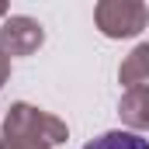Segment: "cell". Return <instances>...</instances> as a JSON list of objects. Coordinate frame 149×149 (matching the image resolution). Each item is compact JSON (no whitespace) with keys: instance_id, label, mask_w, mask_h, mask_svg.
<instances>
[{"instance_id":"1","label":"cell","mask_w":149,"mask_h":149,"mask_svg":"<svg viewBox=\"0 0 149 149\" xmlns=\"http://www.w3.org/2000/svg\"><path fill=\"white\" fill-rule=\"evenodd\" d=\"M3 139H10L21 149H56L59 142L70 139L66 121H59L56 114L42 111L28 101H17L7 108L3 118Z\"/></svg>"},{"instance_id":"2","label":"cell","mask_w":149,"mask_h":149,"mask_svg":"<svg viewBox=\"0 0 149 149\" xmlns=\"http://www.w3.org/2000/svg\"><path fill=\"white\" fill-rule=\"evenodd\" d=\"M94 24L104 38H135L149 24V7L142 0H101L94 7Z\"/></svg>"},{"instance_id":"3","label":"cell","mask_w":149,"mask_h":149,"mask_svg":"<svg viewBox=\"0 0 149 149\" xmlns=\"http://www.w3.org/2000/svg\"><path fill=\"white\" fill-rule=\"evenodd\" d=\"M42 42H45V28L28 14H14L0 24V52L7 59L10 56H31L42 49Z\"/></svg>"},{"instance_id":"4","label":"cell","mask_w":149,"mask_h":149,"mask_svg":"<svg viewBox=\"0 0 149 149\" xmlns=\"http://www.w3.org/2000/svg\"><path fill=\"white\" fill-rule=\"evenodd\" d=\"M118 114L132 132H149V87H132L121 94Z\"/></svg>"},{"instance_id":"5","label":"cell","mask_w":149,"mask_h":149,"mask_svg":"<svg viewBox=\"0 0 149 149\" xmlns=\"http://www.w3.org/2000/svg\"><path fill=\"white\" fill-rule=\"evenodd\" d=\"M118 80L125 83V90H132V87H146V80H149V42H139V45L121 59Z\"/></svg>"},{"instance_id":"6","label":"cell","mask_w":149,"mask_h":149,"mask_svg":"<svg viewBox=\"0 0 149 149\" xmlns=\"http://www.w3.org/2000/svg\"><path fill=\"white\" fill-rule=\"evenodd\" d=\"M83 149H149V139H142L139 132H125V128H114L97 135L94 142H87Z\"/></svg>"},{"instance_id":"7","label":"cell","mask_w":149,"mask_h":149,"mask_svg":"<svg viewBox=\"0 0 149 149\" xmlns=\"http://www.w3.org/2000/svg\"><path fill=\"white\" fill-rule=\"evenodd\" d=\"M7 76H10V59L0 52V90H3V83H7Z\"/></svg>"},{"instance_id":"8","label":"cell","mask_w":149,"mask_h":149,"mask_svg":"<svg viewBox=\"0 0 149 149\" xmlns=\"http://www.w3.org/2000/svg\"><path fill=\"white\" fill-rule=\"evenodd\" d=\"M3 14H7V3H0V17H3Z\"/></svg>"}]
</instances>
